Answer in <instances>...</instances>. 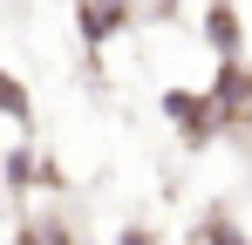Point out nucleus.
<instances>
[{"mask_svg": "<svg viewBox=\"0 0 252 245\" xmlns=\"http://www.w3.org/2000/svg\"><path fill=\"white\" fill-rule=\"evenodd\" d=\"M164 109L177 116V129H184V136H198V143L211 136V116H218V109H211V95H184V89H170Z\"/></svg>", "mask_w": 252, "mask_h": 245, "instance_id": "1", "label": "nucleus"}, {"mask_svg": "<svg viewBox=\"0 0 252 245\" xmlns=\"http://www.w3.org/2000/svg\"><path fill=\"white\" fill-rule=\"evenodd\" d=\"M205 41L218 55H232V48H239V14H232V7H205Z\"/></svg>", "mask_w": 252, "mask_h": 245, "instance_id": "3", "label": "nucleus"}, {"mask_svg": "<svg viewBox=\"0 0 252 245\" xmlns=\"http://www.w3.org/2000/svg\"><path fill=\"white\" fill-rule=\"evenodd\" d=\"M0 116H14V122H28V89L14 75H0Z\"/></svg>", "mask_w": 252, "mask_h": 245, "instance_id": "4", "label": "nucleus"}, {"mask_svg": "<svg viewBox=\"0 0 252 245\" xmlns=\"http://www.w3.org/2000/svg\"><path fill=\"white\" fill-rule=\"evenodd\" d=\"M123 245H157V239H150V232H123Z\"/></svg>", "mask_w": 252, "mask_h": 245, "instance_id": "5", "label": "nucleus"}, {"mask_svg": "<svg viewBox=\"0 0 252 245\" xmlns=\"http://www.w3.org/2000/svg\"><path fill=\"white\" fill-rule=\"evenodd\" d=\"M129 21V0H82V34L89 41H109Z\"/></svg>", "mask_w": 252, "mask_h": 245, "instance_id": "2", "label": "nucleus"}, {"mask_svg": "<svg viewBox=\"0 0 252 245\" xmlns=\"http://www.w3.org/2000/svg\"><path fill=\"white\" fill-rule=\"evenodd\" d=\"M198 245H205V239H198Z\"/></svg>", "mask_w": 252, "mask_h": 245, "instance_id": "6", "label": "nucleus"}]
</instances>
